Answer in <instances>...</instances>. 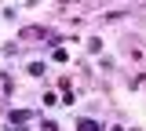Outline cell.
<instances>
[{"mask_svg":"<svg viewBox=\"0 0 146 131\" xmlns=\"http://www.w3.org/2000/svg\"><path fill=\"white\" fill-rule=\"evenodd\" d=\"M77 131H102V128H99L95 120H80V124H77Z\"/></svg>","mask_w":146,"mask_h":131,"instance_id":"obj_1","label":"cell"}]
</instances>
